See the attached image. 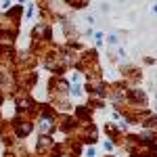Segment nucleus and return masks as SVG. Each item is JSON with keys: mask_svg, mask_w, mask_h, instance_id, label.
Segmentation results:
<instances>
[{"mask_svg": "<svg viewBox=\"0 0 157 157\" xmlns=\"http://www.w3.org/2000/svg\"><path fill=\"white\" fill-rule=\"evenodd\" d=\"M40 130H42V132H48L50 130V120H42L40 121Z\"/></svg>", "mask_w": 157, "mask_h": 157, "instance_id": "nucleus-1", "label": "nucleus"}, {"mask_svg": "<svg viewBox=\"0 0 157 157\" xmlns=\"http://www.w3.org/2000/svg\"><path fill=\"white\" fill-rule=\"evenodd\" d=\"M109 44H111V46H115V44H117V36H113V34H111V36H109V40H107Z\"/></svg>", "mask_w": 157, "mask_h": 157, "instance_id": "nucleus-2", "label": "nucleus"}, {"mask_svg": "<svg viewBox=\"0 0 157 157\" xmlns=\"http://www.w3.org/2000/svg\"><path fill=\"white\" fill-rule=\"evenodd\" d=\"M86 157H94V149H86Z\"/></svg>", "mask_w": 157, "mask_h": 157, "instance_id": "nucleus-3", "label": "nucleus"}]
</instances>
